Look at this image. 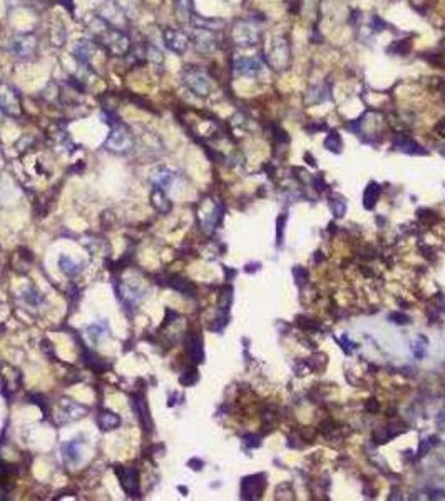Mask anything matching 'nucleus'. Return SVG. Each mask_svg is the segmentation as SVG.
<instances>
[{
    "label": "nucleus",
    "mask_w": 445,
    "mask_h": 501,
    "mask_svg": "<svg viewBox=\"0 0 445 501\" xmlns=\"http://www.w3.org/2000/svg\"><path fill=\"white\" fill-rule=\"evenodd\" d=\"M99 42L107 52L111 55H116V57H123L131 49L129 35L124 34L121 29H114V27L102 30L99 34Z\"/></svg>",
    "instance_id": "1"
},
{
    "label": "nucleus",
    "mask_w": 445,
    "mask_h": 501,
    "mask_svg": "<svg viewBox=\"0 0 445 501\" xmlns=\"http://www.w3.org/2000/svg\"><path fill=\"white\" fill-rule=\"evenodd\" d=\"M268 62L275 70L288 69L290 62H292V50H290V44L285 37H275L270 44Z\"/></svg>",
    "instance_id": "2"
},
{
    "label": "nucleus",
    "mask_w": 445,
    "mask_h": 501,
    "mask_svg": "<svg viewBox=\"0 0 445 501\" xmlns=\"http://www.w3.org/2000/svg\"><path fill=\"white\" fill-rule=\"evenodd\" d=\"M182 81H184L186 87L189 89L191 92H194L196 96H201V97H206L208 94L211 92V79L204 70L201 69H196V67H191L184 70L182 74Z\"/></svg>",
    "instance_id": "3"
},
{
    "label": "nucleus",
    "mask_w": 445,
    "mask_h": 501,
    "mask_svg": "<svg viewBox=\"0 0 445 501\" xmlns=\"http://www.w3.org/2000/svg\"><path fill=\"white\" fill-rule=\"evenodd\" d=\"M8 50L22 59H30L37 50V40L32 34H15L8 39Z\"/></svg>",
    "instance_id": "4"
},
{
    "label": "nucleus",
    "mask_w": 445,
    "mask_h": 501,
    "mask_svg": "<svg viewBox=\"0 0 445 501\" xmlns=\"http://www.w3.org/2000/svg\"><path fill=\"white\" fill-rule=\"evenodd\" d=\"M231 35L234 44L240 47H253L260 42V29L250 22H238L233 27Z\"/></svg>",
    "instance_id": "5"
},
{
    "label": "nucleus",
    "mask_w": 445,
    "mask_h": 501,
    "mask_svg": "<svg viewBox=\"0 0 445 501\" xmlns=\"http://www.w3.org/2000/svg\"><path fill=\"white\" fill-rule=\"evenodd\" d=\"M193 42L196 50L201 54H211L218 49V37L211 29L196 27V30L193 32Z\"/></svg>",
    "instance_id": "6"
},
{
    "label": "nucleus",
    "mask_w": 445,
    "mask_h": 501,
    "mask_svg": "<svg viewBox=\"0 0 445 501\" xmlns=\"http://www.w3.org/2000/svg\"><path fill=\"white\" fill-rule=\"evenodd\" d=\"M97 15L102 18V22H107L114 27L123 25L126 22L123 8H121V5L116 0H106V2L99 7V10H97Z\"/></svg>",
    "instance_id": "7"
},
{
    "label": "nucleus",
    "mask_w": 445,
    "mask_h": 501,
    "mask_svg": "<svg viewBox=\"0 0 445 501\" xmlns=\"http://www.w3.org/2000/svg\"><path fill=\"white\" fill-rule=\"evenodd\" d=\"M164 44L174 54H184L189 47V37L182 30L177 29H166L164 30Z\"/></svg>",
    "instance_id": "8"
},
{
    "label": "nucleus",
    "mask_w": 445,
    "mask_h": 501,
    "mask_svg": "<svg viewBox=\"0 0 445 501\" xmlns=\"http://www.w3.org/2000/svg\"><path fill=\"white\" fill-rule=\"evenodd\" d=\"M263 70V64L258 57H240L234 60V72L243 77H256Z\"/></svg>",
    "instance_id": "9"
},
{
    "label": "nucleus",
    "mask_w": 445,
    "mask_h": 501,
    "mask_svg": "<svg viewBox=\"0 0 445 501\" xmlns=\"http://www.w3.org/2000/svg\"><path fill=\"white\" fill-rule=\"evenodd\" d=\"M0 109L8 112V114L17 115L20 112V100L12 87L0 84Z\"/></svg>",
    "instance_id": "10"
},
{
    "label": "nucleus",
    "mask_w": 445,
    "mask_h": 501,
    "mask_svg": "<svg viewBox=\"0 0 445 501\" xmlns=\"http://www.w3.org/2000/svg\"><path fill=\"white\" fill-rule=\"evenodd\" d=\"M129 144H131V135L128 130L121 124L114 125L111 130L109 139H107V147L114 149V151H124V149H128Z\"/></svg>",
    "instance_id": "11"
},
{
    "label": "nucleus",
    "mask_w": 445,
    "mask_h": 501,
    "mask_svg": "<svg viewBox=\"0 0 445 501\" xmlns=\"http://www.w3.org/2000/svg\"><path fill=\"white\" fill-rule=\"evenodd\" d=\"M94 50H96V47H94V44L91 40H87V39H81V40H77L76 42V45H74V55H76V59L79 60V62H82V64H87L89 60H91V57L94 55Z\"/></svg>",
    "instance_id": "12"
},
{
    "label": "nucleus",
    "mask_w": 445,
    "mask_h": 501,
    "mask_svg": "<svg viewBox=\"0 0 445 501\" xmlns=\"http://www.w3.org/2000/svg\"><path fill=\"white\" fill-rule=\"evenodd\" d=\"M176 13L181 22H191L194 17L193 0H176Z\"/></svg>",
    "instance_id": "13"
},
{
    "label": "nucleus",
    "mask_w": 445,
    "mask_h": 501,
    "mask_svg": "<svg viewBox=\"0 0 445 501\" xmlns=\"http://www.w3.org/2000/svg\"><path fill=\"white\" fill-rule=\"evenodd\" d=\"M146 59L151 60V62H154V64H162L164 54H162L161 49H157V47L149 45L148 49H146Z\"/></svg>",
    "instance_id": "14"
},
{
    "label": "nucleus",
    "mask_w": 445,
    "mask_h": 501,
    "mask_svg": "<svg viewBox=\"0 0 445 501\" xmlns=\"http://www.w3.org/2000/svg\"><path fill=\"white\" fill-rule=\"evenodd\" d=\"M325 146L330 149V151L338 152L340 147H341V140H340V137L336 134H330L326 137V140H325Z\"/></svg>",
    "instance_id": "15"
},
{
    "label": "nucleus",
    "mask_w": 445,
    "mask_h": 501,
    "mask_svg": "<svg viewBox=\"0 0 445 501\" xmlns=\"http://www.w3.org/2000/svg\"><path fill=\"white\" fill-rule=\"evenodd\" d=\"M383 25H385V23L382 22V18H378V17H373L372 18V29L375 32H382L383 30Z\"/></svg>",
    "instance_id": "16"
},
{
    "label": "nucleus",
    "mask_w": 445,
    "mask_h": 501,
    "mask_svg": "<svg viewBox=\"0 0 445 501\" xmlns=\"http://www.w3.org/2000/svg\"><path fill=\"white\" fill-rule=\"evenodd\" d=\"M287 3L290 7H293V3H297V0H287Z\"/></svg>",
    "instance_id": "17"
},
{
    "label": "nucleus",
    "mask_w": 445,
    "mask_h": 501,
    "mask_svg": "<svg viewBox=\"0 0 445 501\" xmlns=\"http://www.w3.org/2000/svg\"><path fill=\"white\" fill-rule=\"evenodd\" d=\"M440 65H444V67H445V52L442 55V62H440Z\"/></svg>",
    "instance_id": "18"
}]
</instances>
